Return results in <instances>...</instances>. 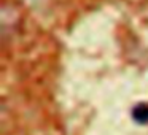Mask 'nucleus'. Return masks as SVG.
<instances>
[{
    "label": "nucleus",
    "instance_id": "nucleus-1",
    "mask_svg": "<svg viewBox=\"0 0 148 135\" xmlns=\"http://www.w3.org/2000/svg\"><path fill=\"white\" fill-rule=\"evenodd\" d=\"M134 119L138 124H148V103H140L132 111Z\"/></svg>",
    "mask_w": 148,
    "mask_h": 135
}]
</instances>
